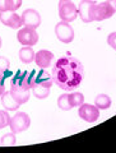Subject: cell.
<instances>
[{
    "label": "cell",
    "instance_id": "52a82bcc",
    "mask_svg": "<svg viewBox=\"0 0 116 153\" xmlns=\"http://www.w3.org/2000/svg\"><path fill=\"white\" fill-rule=\"evenodd\" d=\"M116 12L115 9L111 7L109 1H102V3H96L93 7V21L102 22L106 19H110Z\"/></svg>",
    "mask_w": 116,
    "mask_h": 153
},
{
    "label": "cell",
    "instance_id": "603a6c76",
    "mask_svg": "<svg viewBox=\"0 0 116 153\" xmlns=\"http://www.w3.org/2000/svg\"><path fill=\"white\" fill-rule=\"evenodd\" d=\"M9 121H10V116H9L7 110L0 111V130L4 129V128H7V126H9Z\"/></svg>",
    "mask_w": 116,
    "mask_h": 153
},
{
    "label": "cell",
    "instance_id": "4fadbf2b",
    "mask_svg": "<svg viewBox=\"0 0 116 153\" xmlns=\"http://www.w3.org/2000/svg\"><path fill=\"white\" fill-rule=\"evenodd\" d=\"M33 75V83L35 84H40L43 87H51L54 80H52V75L50 73H47L46 70H40V71H32ZM33 84V85H35Z\"/></svg>",
    "mask_w": 116,
    "mask_h": 153
},
{
    "label": "cell",
    "instance_id": "5b68a950",
    "mask_svg": "<svg viewBox=\"0 0 116 153\" xmlns=\"http://www.w3.org/2000/svg\"><path fill=\"white\" fill-rule=\"evenodd\" d=\"M55 35L57 37V40L62 44H70L74 40V30L70 26V23L60 21L55 26Z\"/></svg>",
    "mask_w": 116,
    "mask_h": 153
},
{
    "label": "cell",
    "instance_id": "d6986e66",
    "mask_svg": "<svg viewBox=\"0 0 116 153\" xmlns=\"http://www.w3.org/2000/svg\"><path fill=\"white\" fill-rule=\"evenodd\" d=\"M57 107H59L60 110H62V111H69V110L73 108L71 105H70L69 94L64 93V94L59 96V98H57Z\"/></svg>",
    "mask_w": 116,
    "mask_h": 153
},
{
    "label": "cell",
    "instance_id": "ffe728a7",
    "mask_svg": "<svg viewBox=\"0 0 116 153\" xmlns=\"http://www.w3.org/2000/svg\"><path fill=\"white\" fill-rule=\"evenodd\" d=\"M69 100L71 107H79L80 105L84 103V94L80 92H71L69 94Z\"/></svg>",
    "mask_w": 116,
    "mask_h": 153
},
{
    "label": "cell",
    "instance_id": "2e32d148",
    "mask_svg": "<svg viewBox=\"0 0 116 153\" xmlns=\"http://www.w3.org/2000/svg\"><path fill=\"white\" fill-rule=\"evenodd\" d=\"M94 105L96 107H98L100 110H107L111 106V98L110 96L105 94V93H100L96 96V100H94Z\"/></svg>",
    "mask_w": 116,
    "mask_h": 153
},
{
    "label": "cell",
    "instance_id": "6da1fadb",
    "mask_svg": "<svg viewBox=\"0 0 116 153\" xmlns=\"http://www.w3.org/2000/svg\"><path fill=\"white\" fill-rule=\"evenodd\" d=\"M52 80L59 88L71 92L78 88L84 79L83 64L73 56H61L51 71Z\"/></svg>",
    "mask_w": 116,
    "mask_h": 153
},
{
    "label": "cell",
    "instance_id": "5bb4252c",
    "mask_svg": "<svg viewBox=\"0 0 116 153\" xmlns=\"http://www.w3.org/2000/svg\"><path fill=\"white\" fill-rule=\"evenodd\" d=\"M0 100H1L3 107L5 108L7 111H17V110L21 107V103L13 97L10 91H8V92L5 91V92L0 96Z\"/></svg>",
    "mask_w": 116,
    "mask_h": 153
},
{
    "label": "cell",
    "instance_id": "7402d4cb",
    "mask_svg": "<svg viewBox=\"0 0 116 153\" xmlns=\"http://www.w3.org/2000/svg\"><path fill=\"white\" fill-rule=\"evenodd\" d=\"M9 68H10V61H9V59L5 56H0V74L5 75L9 71Z\"/></svg>",
    "mask_w": 116,
    "mask_h": 153
},
{
    "label": "cell",
    "instance_id": "cb8c5ba5",
    "mask_svg": "<svg viewBox=\"0 0 116 153\" xmlns=\"http://www.w3.org/2000/svg\"><path fill=\"white\" fill-rule=\"evenodd\" d=\"M7 10L14 12L13 1L12 0H0V12H7Z\"/></svg>",
    "mask_w": 116,
    "mask_h": 153
},
{
    "label": "cell",
    "instance_id": "9a60e30c",
    "mask_svg": "<svg viewBox=\"0 0 116 153\" xmlns=\"http://www.w3.org/2000/svg\"><path fill=\"white\" fill-rule=\"evenodd\" d=\"M35 54L32 46H23L21 50H19L18 55H19V60L22 61L23 64H31L33 60H35Z\"/></svg>",
    "mask_w": 116,
    "mask_h": 153
},
{
    "label": "cell",
    "instance_id": "44dd1931",
    "mask_svg": "<svg viewBox=\"0 0 116 153\" xmlns=\"http://www.w3.org/2000/svg\"><path fill=\"white\" fill-rule=\"evenodd\" d=\"M16 134L14 133H8L5 135H3L0 138V144L5 146V147H10V146H16Z\"/></svg>",
    "mask_w": 116,
    "mask_h": 153
},
{
    "label": "cell",
    "instance_id": "ba28073f",
    "mask_svg": "<svg viewBox=\"0 0 116 153\" xmlns=\"http://www.w3.org/2000/svg\"><path fill=\"white\" fill-rule=\"evenodd\" d=\"M78 115L82 120L87 123H96L100 119V108L96 107V105L83 103L79 106Z\"/></svg>",
    "mask_w": 116,
    "mask_h": 153
},
{
    "label": "cell",
    "instance_id": "d4e9b609",
    "mask_svg": "<svg viewBox=\"0 0 116 153\" xmlns=\"http://www.w3.org/2000/svg\"><path fill=\"white\" fill-rule=\"evenodd\" d=\"M107 44L116 51V32H111L107 36Z\"/></svg>",
    "mask_w": 116,
    "mask_h": 153
},
{
    "label": "cell",
    "instance_id": "277c9868",
    "mask_svg": "<svg viewBox=\"0 0 116 153\" xmlns=\"http://www.w3.org/2000/svg\"><path fill=\"white\" fill-rule=\"evenodd\" d=\"M30 125H31V117L26 112H17L13 117H10V121H9L10 131L14 134L27 130Z\"/></svg>",
    "mask_w": 116,
    "mask_h": 153
},
{
    "label": "cell",
    "instance_id": "4316f807",
    "mask_svg": "<svg viewBox=\"0 0 116 153\" xmlns=\"http://www.w3.org/2000/svg\"><path fill=\"white\" fill-rule=\"evenodd\" d=\"M12 1H13V9H14V12H16L17 9L21 8L23 0H12Z\"/></svg>",
    "mask_w": 116,
    "mask_h": 153
},
{
    "label": "cell",
    "instance_id": "ac0fdd59",
    "mask_svg": "<svg viewBox=\"0 0 116 153\" xmlns=\"http://www.w3.org/2000/svg\"><path fill=\"white\" fill-rule=\"evenodd\" d=\"M32 93L38 100H45V98L49 97L50 88L49 87H43V85H40V84H35L32 87Z\"/></svg>",
    "mask_w": 116,
    "mask_h": 153
},
{
    "label": "cell",
    "instance_id": "8fae6325",
    "mask_svg": "<svg viewBox=\"0 0 116 153\" xmlns=\"http://www.w3.org/2000/svg\"><path fill=\"white\" fill-rule=\"evenodd\" d=\"M93 0H80L78 5V17L84 23L93 22V7H94Z\"/></svg>",
    "mask_w": 116,
    "mask_h": 153
},
{
    "label": "cell",
    "instance_id": "8992f818",
    "mask_svg": "<svg viewBox=\"0 0 116 153\" xmlns=\"http://www.w3.org/2000/svg\"><path fill=\"white\" fill-rule=\"evenodd\" d=\"M17 40L22 46H35L38 42V35L33 28L21 27L17 32Z\"/></svg>",
    "mask_w": 116,
    "mask_h": 153
},
{
    "label": "cell",
    "instance_id": "3957f363",
    "mask_svg": "<svg viewBox=\"0 0 116 153\" xmlns=\"http://www.w3.org/2000/svg\"><path fill=\"white\" fill-rule=\"evenodd\" d=\"M33 75L32 71H18L12 78L10 88H18V89H25L31 91L33 87Z\"/></svg>",
    "mask_w": 116,
    "mask_h": 153
},
{
    "label": "cell",
    "instance_id": "7a4b0ae2",
    "mask_svg": "<svg viewBox=\"0 0 116 153\" xmlns=\"http://www.w3.org/2000/svg\"><path fill=\"white\" fill-rule=\"evenodd\" d=\"M57 12L61 21L71 23L78 17V7L73 3V0H59Z\"/></svg>",
    "mask_w": 116,
    "mask_h": 153
},
{
    "label": "cell",
    "instance_id": "7c38bea8",
    "mask_svg": "<svg viewBox=\"0 0 116 153\" xmlns=\"http://www.w3.org/2000/svg\"><path fill=\"white\" fill-rule=\"evenodd\" d=\"M54 60V54L50 50H40L35 54V63L40 69H46L51 66V63Z\"/></svg>",
    "mask_w": 116,
    "mask_h": 153
},
{
    "label": "cell",
    "instance_id": "484cf974",
    "mask_svg": "<svg viewBox=\"0 0 116 153\" xmlns=\"http://www.w3.org/2000/svg\"><path fill=\"white\" fill-rule=\"evenodd\" d=\"M5 92V85H4V75L0 74V96Z\"/></svg>",
    "mask_w": 116,
    "mask_h": 153
},
{
    "label": "cell",
    "instance_id": "83f0119b",
    "mask_svg": "<svg viewBox=\"0 0 116 153\" xmlns=\"http://www.w3.org/2000/svg\"><path fill=\"white\" fill-rule=\"evenodd\" d=\"M106 1H109L111 4V7H112L115 9V12H116V0H106Z\"/></svg>",
    "mask_w": 116,
    "mask_h": 153
},
{
    "label": "cell",
    "instance_id": "e0dca14e",
    "mask_svg": "<svg viewBox=\"0 0 116 153\" xmlns=\"http://www.w3.org/2000/svg\"><path fill=\"white\" fill-rule=\"evenodd\" d=\"M10 92H12V94H13V97L16 98L21 105L26 103L28 100H30V92H31V91L18 89V88H10Z\"/></svg>",
    "mask_w": 116,
    "mask_h": 153
},
{
    "label": "cell",
    "instance_id": "f1b7e54d",
    "mask_svg": "<svg viewBox=\"0 0 116 153\" xmlns=\"http://www.w3.org/2000/svg\"><path fill=\"white\" fill-rule=\"evenodd\" d=\"M1 45H3V40H1V37H0V47H1Z\"/></svg>",
    "mask_w": 116,
    "mask_h": 153
},
{
    "label": "cell",
    "instance_id": "9c48e42d",
    "mask_svg": "<svg viewBox=\"0 0 116 153\" xmlns=\"http://www.w3.org/2000/svg\"><path fill=\"white\" fill-rule=\"evenodd\" d=\"M21 18H22V23L25 27L37 30L41 26V16L36 9H26L22 13Z\"/></svg>",
    "mask_w": 116,
    "mask_h": 153
},
{
    "label": "cell",
    "instance_id": "30bf717a",
    "mask_svg": "<svg viewBox=\"0 0 116 153\" xmlns=\"http://www.w3.org/2000/svg\"><path fill=\"white\" fill-rule=\"evenodd\" d=\"M0 22H1L4 26L13 28V30H19V28L23 26L21 16L12 10L0 12Z\"/></svg>",
    "mask_w": 116,
    "mask_h": 153
}]
</instances>
